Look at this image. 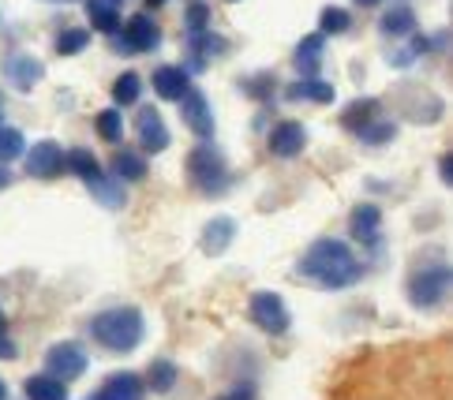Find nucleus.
<instances>
[{
  "label": "nucleus",
  "mask_w": 453,
  "mask_h": 400,
  "mask_svg": "<svg viewBox=\"0 0 453 400\" xmlns=\"http://www.w3.org/2000/svg\"><path fill=\"white\" fill-rule=\"evenodd\" d=\"M296 274L319 288H349L360 281L364 266L345 239H315V244L303 251Z\"/></svg>",
  "instance_id": "obj_1"
},
{
  "label": "nucleus",
  "mask_w": 453,
  "mask_h": 400,
  "mask_svg": "<svg viewBox=\"0 0 453 400\" xmlns=\"http://www.w3.org/2000/svg\"><path fill=\"white\" fill-rule=\"evenodd\" d=\"M142 333H147V322L135 307H112V311H102L90 318V337L105 344L109 351H132L139 348Z\"/></svg>",
  "instance_id": "obj_2"
},
{
  "label": "nucleus",
  "mask_w": 453,
  "mask_h": 400,
  "mask_svg": "<svg viewBox=\"0 0 453 400\" xmlns=\"http://www.w3.org/2000/svg\"><path fill=\"white\" fill-rule=\"evenodd\" d=\"M188 172H191V184H196L203 195H221V191L229 187V169H225V157L210 147V142H203V147L191 150Z\"/></svg>",
  "instance_id": "obj_3"
},
{
  "label": "nucleus",
  "mask_w": 453,
  "mask_h": 400,
  "mask_svg": "<svg viewBox=\"0 0 453 400\" xmlns=\"http://www.w3.org/2000/svg\"><path fill=\"white\" fill-rule=\"evenodd\" d=\"M446 292H449V269L446 266L419 269V274H412V281H409V299L424 311L439 307V303L446 299Z\"/></svg>",
  "instance_id": "obj_4"
},
{
  "label": "nucleus",
  "mask_w": 453,
  "mask_h": 400,
  "mask_svg": "<svg viewBox=\"0 0 453 400\" xmlns=\"http://www.w3.org/2000/svg\"><path fill=\"white\" fill-rule=\"evenodd\" d=\"M251 322L263 333H270V337H281L288 322H293V314H288L285 299L278 292H255L251 296Z\"/></svg>",
  "instance_id": "obj_5"
},
{
  "label": "nucleus",
  "mask_w": 453,
  "mask_h": 400,
  "mask_svg": "<svg viewBox=\"0 0 453 400\" xmlns=\"http://www.w3.org/2000/svg\"><path fill=\"white\" fill-rule=\"evenodd\" d=\"M83 371H87V351L79 348L75 341L53 344L50 351H45V374H53L60 381H75Z\"/></svg>",
  "instance_id": "obj_6"
},
{
  "label": "nucleus",
  "mask_w": 453,
  "mask_h": 400,
  "mask_svg": "<svg viewBox=\"0 0 453 400\" xmlns=\"http://www.w3.org/2000/svg\"><path fill=\"white\" fill-rule=\"evenodd\" d=\"M161 45V26L150 19V15H132L124 23V38H120V49L127 53H150Z\"/></svg>",
  "instance_id": "obj_7"
},
{
  "label": "nucleus",
  "mask_w": 453,
  "mask_h": 400,
  "mask_svg": "<svg viewBox=\"0 0 453 400\" xmlns=\"http://www.w3.org/2000/svg\"><path fill=\"white\" fill-rule=\"evenodd\" d=\"M64 169V150H60V142L53 139H42L30 147L27 154V172L30 176H38V180H50V176H60Z\"/></svg>",
  "instance_id": "obj_8"
},
{
  "label": "nucleus",
  "mask_w": 453,
  "mask_h": 400,
  "mask_svg": "<svg viewBox=\"0 0 453 400\" xmlns=\"http://www.w3.org/2000/svg\"><path fill=\"white\" fill-rule=\"evenodd\" d=\"M180 117H184V124H188L199 139L214 135V113H210V102H206L203 90H188V94H184V98H180Z\"/></svg>",
  "instance_id": "obj_9"
},
{
  "label": "nucleus",
  "mask_w": 453,
  "mask_h": 400,
  "mask_svg": "<svg viewBox=\"0 0 453 400\" xmlns=\"http://www.w3.org/2000/svg\"><path fill=\"white\" fill-rule=\"evenodd\" d=\"M4 75H8V83L15 90H35L42 83V75H45V64L38 57H30V53H12L4 60Z\"/></svg>",
  "instance_id": "obj_10"
},
{
  "label": "nucleus",
  "mask_w": 453,
  "mask_h": 400,
  "mask_svg": "<svg viewBox=\"0 0 453 400\" xmlns=\"http://www.w3.org/2000/svg\"><path fill=\"white\" fill-rule=\"evenodd\" d=\"M135 132H139L142 150L161 154V150L169 147V127H165V120H161L157 109H142L139 120H135Z\"/></svg>",
  "instance_id": "obj_11"
},
{
  "label": "nucleus",
  "mask_w": 453,
  "mask_h": 400,
  "mask_svg": "<svg viewBox=\"0 0 453 400\" xmlns=\"http://www.w3.org/2000/svg\"><path fill=\"white\" fill-rule=\"evenodd\" d=\"M303 147H307V132H303L296 120H285V124H278V127L270 132V154H278V157H296Z\"/></svg>",
  "instance_id": "obj_12"
},
{
  "label": "nucleus",
  "mask_w": 453,
  "mask_h": 400,
  "mask_svg": "<svg viewBox=\"0 0 453 400\" xmlns=\"http://www.w3.org/2000/svg\"><path fill=\"white\" fill-rule=\"evenodd\" d=\"M154 90H157V98H165V102H180L184 94L191 90L188 72H184V68H173V64H165V68H157V72H154Z\"/></svg>",
  "instance_id": "obj_13"
},
{
  "label": "nucleus",
  "mask_w": 453,
  "mask_h": 400,
  "mask_svg": "<svg viewBox=\"0 0 453 400\" xmlns=\"http://www.w3.org/2000/svg\"><path fill=\"white\" fill-rule=\"evenodd\" d=\"M379 225H382V214H379V206H371V202H360L352 210V217H349L352 236L364 239V244H375V239H379Z\"/></svg>",
  "instance_id": "obj_14"
},
{
  "label": "nucleus",
  "mask_w": 453,
  "mask_h": 400,
  "mask_svg": "<svg viewBox=\"0 0 453 400\" xmlns=\"http://www.w3.org/2000/svg\"><path fill=\"white\" fill-rule=\"evenodd\" d=\"M236 236V221L233 217H214L210 225L203 229V251L206 254H225Z\"/></svg>",
  "instance_id": "obj_15"
},
{
  "label": "nucleus",
  "mask_w": 453,
  "mask_h": 400,
  "mask_svg": "<svg viewBox=\"0 0 453 400\" xmlns=\"http://www.w3.org/2000/svg\"><path fill=\"white\" fill-rule=\"evenodd\" d=\"M288 102H315V105H330L334 102V87L322 83L319 75H307L300 83L288 87Z\"/></svg>",
  "instance_id": "obj_16"
},
{
  "label": "nucleus",
  "mask_w": 453,
  "mask_h": 400,
  "mask_svg": "<svg viewBox=\"0 0 453 400\" xmlns=\"http://www.w3.org/2000/svg\"><path fill=\"white\" fill-rule=\"evenodd\" d=\"M322 45H326V34H311V38H303L300 45H296V57H293V64H296V72L307 79V75H319V68H322Z\"/></svg>",
  "instance_id": "obj_17"
},
{
  "label": "nucleus",
  "mask_w": 453,
  "mask_h": 400,
  "mask_svg": "<svg viewBox=\"0 0 453 400\" xmlns=\"http://www.w3.org/2000/svg\"><path fill=\"white\" fill-rule=\"evenodd\" d=\"M102 396H109V400H142V378H139V374H132V371L109 374V378H105Z\"/></svg>",
  "instance_id": "obj_18"
},
{
  "label": "nucleus",
  "mask_w": 453,
  "mask_h": 400,
  "mask_svg": "<svg viewBox=\"0 0 453 400\" xmlns=\"http://www.w3.org/2000/svg\"><path fill=\"white\" fill-rule=\"evenodd\" d=\"M23 393L30 400H68V389H64V381L53 378V374H30L23 381Z\"/></svg>",
  "instance_id": "obj_19"
},
{
  "label": "nucleus",
  "mask_w": 453,
  "mask_h": 400,
  "mask_svg": "<svg viewBox=\"0 0 453 400\" xmlns=\"http://www.w3.org/2000/svg\"><path fill=\"white\" fill-rule=\"evenodd\" d=\"M87 15H90V26L102 30V34H117L120 26V11L112 0H87Z\"/></svg>",
  "instance_id": "obj_20"
},
{
  "label": "nucleus",
  "mask_w": 453,
  "mask_h": 400,
  "mask_svg": "<svg viewBox=\"0 0 453 400\" xmlns=\"http://www.w3.org/2000/svg\"><path fill=\"white\" fill-rule=\"evenodd\" d=\"M87 187L94 191V195H98L102 206H109V210H120V206L127 202L120 180H109V176H94V180H87Z\"/></svg>",
  "instance_id": "obj_21"
},
{
  "label": "nucleus",
  "mask_w": 453,
  "mask_h": 400,
  "mask_svg": "<svg viewBox=\"0 0 453 400\" xmlns=\"http://www.w3.org/2000/svg\"><path fill=\"white\" fill-rule=\"evenodd\" d=\"M382 34H390V38H404V34H412V30H416V15H412V8H390V11H386L382 15Z\"/></svg>",
  "instance_id": "obj_22"
},
{
  "label": "nucleus",
  "mask_w": 453,
  "mask_h": 400,
  "mask_svg": "<svg viewBox=\"0 0 453 400\" xmlns=\"http://www.w3.org/2000/svg\"><path fill=\"white\" fill-rule=\"evenodd\" d=\"M112 172H117V180H142V176H147V162L132 150H117V157H112Z\"/></svg>",
  "instance_id": "obj_23"
},
{
  "label": "nucleus",
  "mask_w": 453,
  "mask_h": 400,
  "mask_svg": "<svg viewBox=\"0 0 453 400\" xmlns=\"http://www.w3.org/2000/svg\"><path fill=\"white\" fill-rule=\"evenodd\" d=\"M379 117V102L375 98H364V102H352L349 109H345V117H342V124L349 127V132H360L364 124H371Z\"/></svg>",
  "instance_id": "obj_24"
},
{
  "label": "nucleus",
  "mask_w": 453,
  "mask_h": 400,
  "mask_svg": "<svg viewBox=\"0 0 453 400\" xmlns=\"http://www.w3.org/2000/svg\"><path fill=\"white\" fill-rule=\"evenodd\" d=\"M147 381H150V389H154V393H169V389L176 386V381H180V371H176V363L157 359V363H150Z\"/></svg>",
  "instance_id": "obj_25"
},
{
  "label": "nucleus",
  "mask_w": 453,
  "mask_h": 400,
  "mask_svg": "<svg viewBox=\"0 0 453 400\" xmlns=\"http://www.w3.org/2000/svg\"><path fill=\"white\" fill-rule=\"evenodd\" d=\"M64 165H68L79 180H94V176H102L98 157H94L90 150H68V154H64Z\"/></svg>",
  "instance_id": "obj_26"
},
{
  "label": "nucleus",
  "mask_w": 453,
  "mask_h": 400,
  "mask_svg": "<svg viewBox=\"0 0 453 400\" xmlns=\"http://www.w3.org/2000/svg\"><path fill=\"white\" fill-rule=\"evenodd\" d=\"M87 45H90V30L72 26V30H60L57 34V53L60 57H75V53H83Z\"/></svg>",
  "instance_id": "obj_27"
},
{
  "label": "nucleus",
  "mask_w": 453,
  "mask_h": 400,
  "mask_svg": "<svg viewBox=\"0 0 453 400\" xmlns=\"http://www.w3.org/2000/svg\"><path fill=\"white\" fill-rule=\"evenodd\" d=\"M139 90H142L139 75L135 72H124L117 83H112V102H117V105H135L139 102Z\"/></svg>",
  "instance_id": "obj_28"
},
{
  "label": "nucleus",
  "mask_w": 453,
  "mask_h": 400,
  "mask_svg": "<svg viewBox=\"0 0 453 400\" xmlns=\"http://www.w3.org/2000/svg\"><path fill=\"white\" fill-rule=\"evenodd\" d=\"M94 124H98V135L105 142H120L124 139V117H120V109H102Z\"/></svg>",
  "instance_id": "obj_29"
},
{
  "label": "nucleus",
  "mask_w": 453,
  "mask_h": 400,
  "mask_svg": "<svg viewBox=\"0 0 453 400\" xmlns=\"http://www.w3.org/2000/svg\"><path fill=\"white\" fill-rule=\"evenodd\" d=\"M23 132H15V127H0V165L15 162V157H23Z\"/></svg>",
  "instance_id": "obj_30"
},
{
  "label": "nucleus",
  "mask_w": 453,
  "mask_h": 400,
  "mask_svg": "<svg viewBox=\"0 0 453 400\" xmlns=\"http://www.w3.org/2000/svg\"><path fill=\"white\" fill-rule=\"evenodd\" d=\"M356 135H360L364 142H371V147H382V142H390V139L397 135V127H394L390 120H379V117H375L371 124H364Z\"/></svg>",
  "instance_id": "obj_31"
},
{
  "label": "nucleus",
  "mask_w": 453,
  "mask_h": 400,
  "mask_svg": "<svg viewBox=\"0 0 453 400\" xmlns=\"http://www.w3.org/2000/svg\"><path fill=\"white\" fill-rule=\"evenodd\" d=\"M349 23H352V15L345 8H322V15H319L322 34H345Z\"/></svg>",
  "instance_id": "obj_32"
},
{
  "label": "nucleus",
  "mask_w": 453,
  "mask_h": 400,
  "mask_svg": "<svg viewBox=\"0 0 453 400\" xmlns=\"http://www.w3.org/2000/svg\"><path fill=\"white\" fill-rule=\"evenodd\" d=\"M188 30L199 34V30H210V8L206 4H191L188 8Z\"/></svg>",
  "instance_id": "obj_33"
},
{
  "label": "nucleus",
  "mask_w": 453,
  "mask_h": 400,
  "mask_svg": "<svg viewBox=\"0 0 453 400\" xmlns=\"http://www.w3.org/2000/svg\"><path fill=\"white\" fill-rule=\"evenodd\" d=\"M15 356H19V348H15V341L0 329V359H15Z\"/></svg>",
  "instance_id": "obj_34"
},
{
  "label": "nucleus",
  "mask_w": 453,
  "mask_h": 400,
  "mask_svg": "<svg viewBox=\"0 0 453 400\" xmlns=\"http://www.w3.org/2000/svg\"><path fill=\"white\" fill-rule=\"evenodd\" d=\"M439 169H442V180L449 184V180H453V157H449V154H446L442 162H439Z\"/></svg>",
  "instance_id": "obj_35"
},
{
  "label": "nucleus",
  "mask_w": 453,
  "mask_h": 400,
  "mask_svg": "<svg viewBox=\"0 0 453 400\" xmlns=\"http://www.w3.org/2000/svg\"><path fill=\"white\" fill-rule=\"evenodd\" d=\"M8 184H12V172H8V169H4V165H0V191H4V187H8Z\"/></svg>",
  "instance_id": "obj_36"
},
{
  "label": "nucleus",
  "mask_w": 453,
  "mask_h": 400,
  "mask_svg": "<svg viewBox=\"0 0 453 400\" xmlns=\"http://www.w3.org/2000/svg\"><path fill=\"white\" fill-rule=\"evenodd\" d=\"M147 4H150V8H161V4H165V0H147Z\"/></svg>",
  "instance_id": "obj_37"
},
{
  "label": "nucleus",
  "mask_w": 453,
  "mask_h": 400,
  "mask_svg": "<svg viewBox=\"0 0 453 400\" xmlns=\"http://www.w3.org/2000/svg\"><path fill=\"white\" fill-rule=\"evenodd\" d=\"M4 393H8V386H4V381H0V400H4Z\"/></svg>",
  "instance_id": "obj_38"
},
{
  "label": "nucleus",
  "mask_w": 453,
  "mask_h": 400,
  "mask_svg": "<svg viewBox=\"0 0 453 400\" xmlns=\"http://www.w3.org/2000/svg\"><path fill=\"white\" fill-rule=\"evenodd\" d=\"M0 329H4V311H0Z\"/></svg>",
  "instance_id": "obj_39"
},
{
  "label": "nucleus",
  "mask_w": 453,
  "mask_h": 400,
  "mask_svg": "<svg viewBox=\"0 0 453 400\" xmlns=\"http://www.w3.org/2000/svg\"><path fill=\"white\" fill-rule=\"evenodd\" d=\"M360 4H379V0H360Z\"/></svg>",
  "instance_id": "obj_40"
},
{
  "label": "nucleus",
  "mask_w": 453,
  "mask_h": 400,
  "mask_svg": "<svg viewBox=\"0 0 453 400\" xmlns=\"http://www.w3.org/2000/svg\"><path fill=\"white\" fill-rule=\"evenodd\" d=\"M90 400H109V396H102V393H98V396H90Z\"/></svg>",
  "instance_id": "obj_41"
},
{
  "label": "nucleus",
  "mask_w": 453,
  "mask_h": 400,
  "mask_svg": "<svg viewBox=\"0 0 453 400\" xmlns=\"http://www.w3.org/2000/svg\"><path fill=\"white\" fill-rule=\"evenodd\" d=\"M218 400H229V396H218Z\"/></svg>",
  "instance_id": "obj_42"
},
{
  "label": "nucleus",
  "mask_w": 453,
  "mask_h": 400,
  "mask_svg": "<svg viewBox=\"0 0 453 400\" xmlns=\"http://www.w3.org/2000/svg\"><path fill=\"white\" fill-rule=\"evenodd\" d=\"M112 4H117V0H112Z\"/></svg>",
  "instance_id": "obj_43"
}]
</instances>
